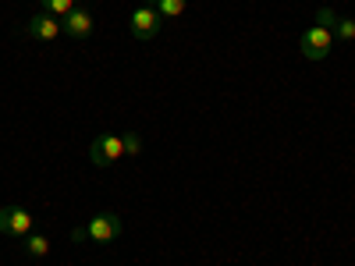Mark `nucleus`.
<instances>
[{"label":"nucleus","instance_id":"f8f14e48","mask_svg":"<svg viewBox=\"0 0 355 266\" xmlns=\"http://www.w3.org/2000/svg\"><path fill=\"white\" fill-rule=\"evenodd\" d=\"M121 139H125V153H128V157H139V153H142V139H139L135 132H125Z\"/></svg>","mask_w":355,"mask_h":266},{"label":"nucleus","instance_id":"ddd939ff","mask_svg":"<svg viewBox=\"0 0 355 266\" xmlns=\"http://www.w3.org/2000/svg\"><path fill=\"white\" fill-rule=\"evenodd\" d=\"M75 4H85V0H75Z\"/></svg>","mask_w":355,"mask_h":266},{"label":"nucleus","instance_id":"6e6552de","mask_svg":"<svg viewBox=\"0 0 355 266\" xmlns=\"http://www.w3.org/2000/svg\"><path fill=\"white\" fill-rule=\"evenodd\" d=\"M25 252L33 259H43L50 252V238H46V234H28V238H25Z\"/></svg>","mask_w":355,"mask_h":266},{"label":"nucleus","instance_id":"f257e3e1","mask_svg":"<svg viewBox=\"0 0 355 266\" xmlns=\"http://www.w3.org/2000/svg\"><path fill=\"white\" fill-rule=\"evenodd\" d=\"M36 227V217L25 210V206H0V234H11V238H28Z\"/></svg>","mask_w":355,"mask_h":266},{"label":"nucleus","instance_id":"1a4fd4ad","mask_svg":"<svg viewBox=\"0 0 355 266\" xmlns=\"http://www.w3.org/2000/svg\"><path fill=\"white\" fill-rule=\"evenodd\" d=\"M40 8H43V11H50L53 18H68L78 4H75V0H40Z\"/></svg>","mask_w":355,"mask_h":266},{"label":"nucleus","instance_id":"f03ea898","mask_svg":"<svg viewBox=\"0 0 355 266\" xmlns=\"http://www.w3.org/2000/svg\"><path fill=\"white\" fill-rule=\"evenodd\" d=\"M121 157H125V139L121 135L103 132V135L93 139V145H89V160H93L96 167H110V163H117Z\"/></svg>","mask_w":355,"mask_h":266},{"label":"nucleus","instance_id":"39448f33","mask_svg":"<svg viewBox=\"0 0 355 266\" xmlns=\"http://www.w3.org/2000/svg\"><path fill=\"white\" fill-rule=\"evenodd\" d=\"M128 28H132V36H135L139 43H150V39L160 33V15H157V8H150V4L135 8L132 18H128Z\"/></svg>","mask_w":355,"mask_h":266},{"label":"nucleus","instance_id":"20e7f679","mask_svg":"<svg viewBox=\"0 0 355 266\" xmlns=\"http://www.w3.org/2000/svg\"><path fill=\"white\" fill-rule=\"evenodd\" d=\"M85 238L96 242V245H110L121 238V217L117 213H96L93 220L85 224Z\"/></svg>","mask_w":355,"mask_h":266},{"label":"nucleus","instance_id":"9d476101","mask_svg":"<svg viewBox=\"0 0 355 266\" xmlns=\"http://www.w3.org/2000/svg\"><path fill=\"white\" fill-rule=\"evenodd\" d=\"M157 15L160 18H178V15H182L185 8H189V0H157Z\"/></svg>","mask_w":355,"mask_h":266},{"label":"nucleus","instance_id":"9b49d317","mask_svg":"<svg viewBox=\"0 0 355 266\" xmlns=\"http://www.w3.org/2000/svg\"><path fill=\"white\" fill-rule=\"evenodd\" d=\"M334 39H345V43H352L355 39V18H334Z\"/></svg>","mask_w":355,"mask_h":266},{"label":"nucleus","instance_id":"423d86ee","mask_svg":"<svg viewBox=\"0 0 355 266\" xmlns=\"http://www.w3.org/2000/svg\"><path fill=\"white\" fill-rule=\"evenodd\" d=\"M61 33H64L61 18H53L50 11H36L33 18H28V25H25V36H33V39H40V43H53Z\"/></svg>","mask_w":355,"mask_h":266},{"label":"nucleus","instance_id":"0eeeda50","mask_svg":"<svg viewBox=\"0 0 355 266\" xmlns=\"http://www.w3.org/2000/svg\"><path fill=\"white\" fill-rule=\"evenodd\" d=\"M61 28H64V36H71V39H89L93 36V11H89L85 4H78L68 18H61Z\"/></svg>","mask_w":355,"mask_h":266},{"label":"nucleus","instance_id":"7ed1b4c3","mask_svg":"<svg viewBox=\"0 0 355 266\" xmlns=\"http://www.w3.org/2000/svg\"><path fill=\"white\" fill-rule=\"evenodd\" d=\"M299 50H302V57H309V61H323V57L334 50V33H331V28H323V25H313V28L302 33Z\"/></svg>","mask_w":355,"mask_h":266}]
</instances>
